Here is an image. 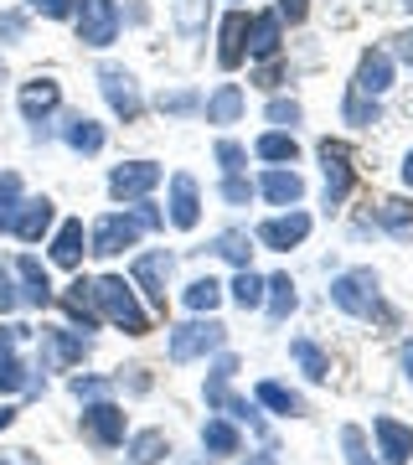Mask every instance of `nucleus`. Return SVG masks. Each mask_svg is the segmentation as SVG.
<instances>
[{"label": "nucleus", "instance_id": "obj_14", "mask_svg": "<svg viewBox=\"0 0 413 465\" xmlns=\"http://www.w3.org/2000/svg\"><path fill=\"white\" fill-rule=\"evenodd\" d=\"M88 357V336H73L63 326L42 331V357H36V372H52V367H73Z\"/></svg>", "mask_w": 413, "mask_h": 465}, {"label": "nucleus", "instance_id": "obj_1", "mask_svg": "<svg viewBox=\"0 0 413 465\" xmlns=\"http://www.w3.org/2000/svg\"><path fill=\"white\" fill-rule=\"evenodd\" d=\"M93 295H99V316L109 321V326H119L124 336H150V311L140 305L130 280L103 274V280H93Z\"/></svg>", "mask_w": 413, "mask_h": 465}, {"label": "nucleus", "instance_id": "obj_16", "mask_svg": "<svg viewBox=\"0 0 413 465\" xmlns=\"http://www.w3.org/2000/svg\"><path fill=\"white\" fill-rule=\"evenodd\" d=\"M21 336H26V326H0V393H16V388H26V357H21Z\"/></svg>", "mask_w": 413, "mask_h": 465}, {"label": "nucleus", "instance_id": "obj_56", "mask_svg": "<svg viewBox=\"0 0 413 465\" xmlns=\"http://www.w3.org/2000/svg\"><path fill=\"white\" fill-rule=\"evenodd\" d=\"M16 424V409H0V430H11Z\"/></svg>", "mask_w": 413, "mask_h": 465}, {"label": "nucleus", "instance_id": "obj_34", "mask_svg": "<svg viewBox=\"0 0 413 465\" xmlns=\"http://www.w3.org/2000/svg\"><path fill=\"white\" fill-rule=\"evenodd\" d=\"M202 445L212 450V455H238L243 440H238V430H232L228 419H207V424H202Z\"/></svg>", "mask_w": 413, "mask_h": 465}, {"label": "nucleus", "instance_id": "obj_23", "mask_svg": "<svg viewBox=\"0 0 413 465\" xmlns=\"http://www.w3.org/2000/svg\"><path fill=\"white\" fill-rule=\"evenodd\" d=\"M119 450H124V465H161L171 455V440H165V430H140Z\"/></svg>", "mask_w": 413, "mask_h": 465}, {"label": "nucleus", "instance_id": "obj_12", "mask_svg": "<svg viewBox=\"0 0 413 465\" xmlns=\"http://www.w3.org/2000/svg\"><path fill=\"white\" fill-rule=\"evenodd\" d=\"M320 166H326V207H341L351 197V150L341 140H320Z\"/></svg>", "mask_w": 413, "mask_h": 465}, {"label": "nucleus", "instance_id": "obj_54", "mask_svg": "<svg viewBox=\"0 0 413 465\" xmlns=\"http://www.w3.org/2000/svg\"><path fill=\"white\" fill-rule=\"evenodd\" d=\"M393 52H398V57H403V63L413 67V36H398V47H393Z\"/></svg>", "mask_w": 413, "mask_h": 465}, {"label": "nucleus", "instance_id": "obj_27", "mask_svg": "<svg viewBox=\"0 0 413 465\" xmlns=\"http://www.w3.org/2000/svg\"><path fill=\"white\" fill-rule=\"evenodd\" d=\"M259 192H264L274 207H295L300 197H305V182H300L295 171H284V166H269L264 176H259Z\"/></svg>", "mask_w": 413, "mask_h": 465}, {"label": "nucleus", "instance_id": "obj_28", "mask_svg": "<svg viewBox=\"0 0 413 465\" xmlns=\"http://www.w3.org/2000/svg\"><path fill=\"white\" fill-rule=\"evenodd\" d=\"M253 150H259V161H269V166H295L300 140H295V130H264Z\"/></svg>", "mask_w": 413, "mask_h": 465}, {"label": "nucleus", "instance_id": "obj_13", "mask_svg": "<svg viewBox=\"0 0 413 465\" xmlns=\"http://www.w3.org/2000/svg\"><path fill=\"white\" fill-rule=\"evenodd\" d=\"M16 104H21V119L42 130V124L57 114V104H63V88H57V78H32V84H21Z\"/></svg>", "mask_w": 413, "mask_h": 465}, {"label": "nucleus", "instance_id": "obj_39", "mask_svg": "<svg viewBox=\"0 0 413 465\" xmlns=\"http://www.w3.org/2000/svg\"><path fill=\"white\" fill-rule=\"evenodd\" d=\"M341 450H347L351 465H382V460H372V445H367V434L357 430V424H347V430H341Z\"/></svg>", "mask_w": 413, "mask_h": 465}, {"label": "nucleus", "instance_id": "obj_57", "mask_svg": "<svg viewBox=\"0 0 413 465\" xmlns=\"http://www.w3.org/2000/svg\"><path fill=\"white\" fill-rule=\"evenodd\" d=\"M403 182L413 186V150H408V161H403Z\"/></svg>", "mask_w": 413, "mask_h": 465}, {"label": "nucleus", "instance_id": "obj_29", "mask_svg": "<svg viewBox=\"0 0 413 465\" xmlns=\"http://www.w3.org/2000/svg\"><path fill=\"white\" fill-rule=\"evenodd\" d=\"M207 16H212V0H171V21H176L182 36H202Z\"/></svg>", "mask_w": 413, "mask_h": 465}, {"label": "nucleus", "instance_id": "obj_5", "mask_svg": "<svg viewBox=\"0 0 413 465\" xmlns=\"http://www.w3.org/2000/svg\"><path fill=\"white\" fill-rule=\"evenodd\" d=\"M99 88H103V99H109V109H114L124 124H134V119L145 114V94H140V78H134L130 67L103 63L99 67Z\"/></svg>", "mask_w": 413, "mask_h": 465}, {"label": "nucleus", "instance_id": "obj_8", "mask_svg": "<svg viewBox=\"0 0 413 465\" xmlns=\"http://www.w3.org/2000/svg\"><path fill=\"white\" fill-rule=\"evenodd\" d=\"M171 264H176V259H171L165 249H150V253H140V259L130 264V284L155 305V311H165V280H171Z\"/></svg>", "mask_w": 413, "mask_h": 465}, {"label": "nucleus", "instance_id": "obj_2", "mask_svg": "<svg viewBox=\"0 0 413 465\" xmlns=\"http://www.w3.org/2000/svg\"><path fill=\"white\" fill-rule=\"evenodd\" d=\"M330 305L347 311V316H378V321H393V311L382 305L378 295V274L372 269H347L330 280Z\"/></svg>", "mask_w": 413, "mask_h": 465}, {"label": "nucleus", "instance_id": "obj_11", "mask_svg": "<svg viewBox=\"0 0 413 465\" xmlns=\"http://www.w3.org/2000/svg\"><path fill=\"white\" fill-rule=\"evenodd\" d=\"M165 217H171V228L192 232L202 223V186L197 176H186V171H176L171 176V202H165Z\"/></svg>", "mask_w": 413, "mask_h": 465}, {"label": "nucleus", "instance_id": "obj_32", "mask_svg": "<svg viewBox=\"0 0 413 465\" xmlns=\"http://www.w3.org/2000/svg\"><path fill=\"white\" fill-rule=\"evenodd\" d=\"M253 399L264 403V409H274V414H305V399H300V393H290V388H284V382H274V378H264L259 382V393H253Z\"/></svg>", "mask_w": 413, "mask_h": 465}, {"label": "nucleus", "instance_id": "obj_36", "mask_svg": "<svg viewBox=\"0 0 413 465\" xmlns=\"http://www.w3.org/2000/svg\"><path fill=\"white\" fill-rule=\"evenodd\" d=\"M228 290H232V300H238L243 311H259V305H264V280H259L253 269H238V280H232Z\"/></svg>", "mask_w": 413, "mask_h": 465}, {"label": "nucleus", "instance_id": "obj_40", "mask_svg": "<svg viewBox=\"0 0 413 465\" xmlns=\"http://www.w3.org/2000/svg\"><path fill=\"white\" fill-rule=\"evenodd\" d=\"M341 109H347V124H378V99H367V94H357V88H351L347 94V104H341Z\"/></svg>", "mask_w": 413, "mask_h": 465}, {"label": "nucleus", "instance_id": "obj_4", "mask_svg": "<svg viewBox=\"0 0 413 465\" xmlns=\"http://www.w3.org/2000/svg\"><path fill=\"white\" fill-rule=\"evenodd\" d=\"M73 21H78V42L83 47H114L119 26H124V16H119L114 0H78Z\"/></svg>", "mask_w": 413, "mask_h": 465}, {"label": "nucleus", "instance_id": "obj_15", "mask_svg": "<svg viewBox=\"0 0 413 465\" xmlns=\"http://www.w3.org/2000/svg\"><path fill=\"white\" fill-rule=\"evenodd\" d=\"M52 228H57V202H52V197H21L16 228H11L21 243H42Z\"/></svg>", "mask_w": 413, "mask_h": 465}, {"label": "nucleus", "instance_id": "obj_31", "mask_svg": "<svg viewBox=\"0 0 413 465\" xmlns=\"http://www.w3.org/2000/svg\"><path fill=\"white\" fill-rule=\"evenodd\" d=\"M264 305H269V316H274V321H290V311L300 305L295 280H290V274H274V280H264Z\"/></svg>", "mask_w": 413, "mask_h": 465}, {"label": "nucleus", "instance_id": "obj_58", "mask_svg": "<svg viewBox=\"0 0 413 465\" xmlns=\"http://www.w3.org/2000/svg\"><path fill=\"white\" fill-rule=\"evenodd\" d=\"M403 5H408V11H413V0H403Z\"/></svg>", "mask_w": 413, "mask_h": 465}, {"label": "nucleus", "instance_id": "obj_45", "mask_svg": "<svg viewBox=\"0 0 413 465\" xmlns=\"http://www.w3.org/2000/svg\"><path fill=\"white\" fill-rule=\"evenodd\" d=\"M26 11H36V16H47V21H73L78 0H26Z\"/></svg>", "mask_w": 413, "mask_h": 465}, {"label": "nucleus", "instance_id": "obj_48", "mask_svg": "<svg viewBox=\"0 0 413 465\" xmlns=\"http://www.w3.org/2000/svg\"><path fill=\"white\" fill-rule=\"evenodd\" d=\"M130 213L134 217H140V228H165V213H161V207H155V202H150V197H140V202H134V207H130Z\"/></svg>", "mask_w": 413, "mask_h": 465}, {"label": "nucleus", "instance_id": "obj_42", "mask_svg": "<svg viewBox=\"0 0 413 465\" xmlns=\"http://www.w3.org/2000/svg\"><path fill=\"white\" fill-rule=\"evenodd\" d=\"M269 124H274V130H295V124H300V119H305V109H300V104L295 99H274V104H269Z\"/></svg>", "mask_w": 413, "mask_h": 465}, {"label": "nucleus", "instance_id": "obj_3", "mask_svg": "<svg viewBox=\"0 0 413 465\" xmlns=\"http://www.w3.org/2000/svg\"><path fill=\"white\" fill-rule=\"evenodd\" d=\"M222 341H228V326L222 321H186V326H176L171 331V341H165V351H171V362H197V357H207V351H222Z\"/></svg>", "mask_w": 413, "mask_h": 465}, {"label": "nucleus", "instance_id": "obj_9", "mask_svg": "<svg viewBox=\"0 0 413 465\" xmlns=\"http://www.w3.org/2000/svg\"><path fill=\"white\" fill-rule=\"evenodd\" d=\"M155 186H161V166H155V161H124V166L109 171L114 202H140V197H150Z\"/></svg>", "mask_w": 413, "mask_h": 465}, {"label": "nucleus", "instance_id": "obj_7", "mask_svg": "<svg viewBox=\"0 0 413 465\" xmlns=\"http://www.w3.org/2000/svg\"><path fill=\"white\" fill-rule=\"evenodd\" d=\"M83 434L99 450H119L124 445V409L114 399H88V409H83Z\"/></svg>", "mask_w": 413, "mask_h": 465}, {"label": "nucleus", "instance_id": "obj_6", "mask_svg": "<svg viewBox=\"0 0 413 465\" xmlns=\"http://www.w3.org/2000/svg\"><path fill=\"white\" fill-rule=\"evenodd\" d=\"M140 217L124 207V213H103L99 223H93V232H88V253H99V259H114V253L134 249L140 243Z\"/></svg>", "mask_w": 413, "mask_h": 465}, {"label": "nucleus", "instance_id": "obj_21", "mask_svg": "<svg viewBox=\"0 0 413 465\" xmlns=\"http://www.w3.org/2000/svg\"><path fill=\"white\" fill-rule=\"evenodd\" d=\"M222 47H217V63L228 67H243V57H248V11H228V16H222Z\"/></svg>", "mask_w": 413, "mask_h": 465}, {"label": "nucleus", "instance_id": "obj_38", "mask_svg": "<svg viewBox=\"0 0 413 465\" xmlns=\"http://www.w3.org/2000/svg\"><path fill=\"white\" fill-rule=\"evenodd\" d=\"M378 223L382 228H393V232H408L413 228V202L408 197H388L378 207Z\"/></svg>", "mask_w": 413, "mask_h": 465}, {"label": "nucleus", "instance_id": "obj_30", "mask_svg": "<svg viewBox=\"0 0 413 465\" xmlns=\"http://www.w3.org/2000/svg\"><path fill=\"white\" fill-rule=\"evenodd\" d=\"M290 357L300 362V372H305L310 382H326V378H330V357L315 347L310 336H295V341H290Z\"/></svg>", "mask_w": 413, "mask_h": 465}, {"label": "nucleus", "instance_id": "obj_53", "mask_svg": "<svg viewBox=\"0 0 413 465\" xmlns=\"http://www.w3.org/2000/svg\"><path fill=\"white\" fill-rule=\"evenodd\" d=\"M243 465H280V455H274V450H259V455H248Z\"/></svg>", "mask_w": 413, "mask_h": 465}, {"label": "nucleus", "instance_id": "obj_47", "mask_svg": "<svg viewBox=\"0 0 413 465\" xmlns=\"http://www.w3.org/2000/svg\"><path fill=\"white\" fill-rule=\"evenodd\" d=\"M26 36V11H0V42H21Z\"/></svg>", "mask_w": 413, "mask_h": 465}, {"label": "nucleus", "instance_id": "obj_50", "mask_svg": "<svg viewBox=\"0 0 413 465\" xmlns=\"http://www.w3.org/2000/svg\"><path fill=\"white\" fill-rule=\"evenodd\" d=\"M305 11H310V0H280V5H274V16L290 21V26H300V21H305Z\"/></svg>", "mask_w": 413, "mask_h": 465}, {"label": "nucleus", "instance_id": "obj_35", "mask_svg": "<svg viewBox=\"0 0 413 465\" xmlns=\"http://www.w3.org/2000/svg\"><path fill=\"white\" fill-rule=\"evenodd\" d=\"M217 305H222V284L207 274V280H192L186 284V311H197V316H212Z\"/></svg>", "mask_w": 413, "mask_h": 465}, {"label": "nucleus", "instance_id": "obj_26", "mask_svg": "<svg viewBox=\"0 0 413 465\" xmlns=\"http://www.w3.org/2000/svg\"><path fill=\"white\" fill-rule=\"evenodd\" d=\"M63 140H67V150H78V155H99L109 134H103V124H99V119H88V114H67Z\"/></svg>", "mask_w": 413, "mask_h": 465}, {"label": "nucleus", "instance_id": "obj_55", "mask_svg": "<svg viewBox=\"0 0 413 465\" xmlns=\"http://www.w3.org/2000/svg\"><path fill=\"white\" fill-rule=\"evenodd\" d=\"M403 372H408V382H413V341L403 347Z\"/></svg>", "mask_w": 413, "mask_h": 465}, {"label": "nucleus", "instance_id": "obj_33", "mask_svg": "<svg viewBox=\"0 0 413 465\" xmlns=\"http://www.w3.org/2000/svg\"><path fill=\"white\" fill-rule=\"evenodd\" d=\"M21 197H26L21 176H16V171H0V232H11V228H16Z\"/></svg>", "mask_w": 413, "mask_h": 465}, {"label": "nucleus", "instance_id": "obj_43", "mask_svg": "<svg viewBox=\"0 0 413 465\" xmlns=\"http://www.w3.org/2000/svg\"><path fill=\"white\" fill-rule=\"evenodd\" d=\"M253 192H259V186L248 182L243 171H238V176H222V202H228V207H248V197H253Z\"/></svg>", "mask_w": 413, "mask_h": 465}, {"label": "nucleus", "instance_id": "obj_41", "mask_svg": "<svg viewBox=\"0 0 413 465\" xmlns=\"http://www.w3.org/2000/svg\"><path fill=\"white\" fill-rule=\"evenodd\" d=\"M197 109H202L197 88H171V94H161V114H197Z\"/></svg>", "mask_w": 413, "mask_h": 465}, {"label": "nucleus", "instance_id": "obj_25", "mask_svg": "<svg viewBox=\"0 0 413 465\" xmlns=\"http://www.w3.org/2000/svg\"><path fill=\"white\" fill-rule=\"evenodd\" d=\"M16 274H21V300H26V305H36V311H42V305H52V300H57V290H52V280H47V269L36 264L32 253H21V259H16Z\"/></svg>", "mask_w": 413, "mask_h": 465}, {"label": "nucleus", "instance_id": "obj_59", "mask_svg": "<svg viewBox=\"0 0 413 465\" xmlns=\"http://www.w3.org/2000/svg\"><path fill=\"white\" fill-rule=\"evenodd\" d=\"M0 465H11V460H0Z\"/></svg>", "mask_w": 413, "mask_h": 465}, {"label": "nucleus", "instance_id": "obj_46", "mask_svg": "<svg viewBox=\"0 0 413 465\" xmlns=\"http://www.w3.org/2000/svg\"><path fill=\"white\" fill-rule=\"evenodd\" d=\"M67 388H73L78 399H109V388H114V382H109V378H93V372H78Z\"/></svg>", "mask_w": 413, "mask_h": 465}, {"label": "nucleus", "instance_id": "obj_24", "mask_svg": "<svg viewBox=\"0 0 413 465\" xmlns=\"http://www.w3.org/2000/svg\"><path fill=\"white\" fill-rule=\"evenodd\" d=\"M243 88L238 84H217L212 94H207V104H202V114H207V124H238L243 119Z\"/></svg>", "mask_w": 413, "mask_h": 465}, {"label": "nucleus", "instance_id": "obj_51", "mask_svg": "<svg viewBox=\"0 0 413 465\" xmlns=\"http://www.w3.org/2000/svg\"><path fill=\"white\" fill-rule=\"evenodd\" d=\"M253 84H259V88H280V84H284V67H280V57H269V63L259 67V73H253Z\"/></svg>", "mask_w": 413, "mask_h": 465}, {"label": "nucleus", "instance_id": "obj_18", "mask_svg": "<svg viewBox=\"0 0 413 465\" xmlns=\"http://www.w3.org/2000/svg\"><path fill=\"white\" fill-rule=\"evenodd\" d=\"M351 88L357 94H367V99H382L388 88H393V57L388 52H362V63H357V78H351Z\"/></svg>", "mask_w": 413, "mask_h": 465}, {"label": "nucleus", "instance_id": "obj_17", "mask_svg": "<svg viewBox=\"0 0 413 465\" xmlns=\"http://www.w3.org/2000/svg\"><path fill=\"white\" fill-rule=\"evenodd\" d=\"M372 434H378L382 465H408V455H413V430H408V424H398V419L378 414V419H372Z\"/></svg>", "mask_w": 413, "mask_h": 465}, {"label": "nucleus", "instance_id": "obj_22", "mask_svg": "<svg viewBox=\"0 0 413 465\" xmlns=\"http://www.w3.org/2000/svg\"><path fill=\"white\" fill-rule=\"evenodd\" d=\"M83 249H88V238H83V217L57 223V232H52V264H57V269H78L83 264Z\"/></svg>", "mask_w": 413, "mask_h": 465}, {"label": "nucleus", "instance_id": "obj_49", "mask_svg": "<svg viewBox=\"0 0 413 465\" xmlns=\"http://www.w3.org/2000/svg\"><path fill=\"white\" fill-rule=\"evenodd\" d=\"M21 305V290H16V280H11V269L0 264V311H16Z\"/></svg>", "mask_w": 413, "mask_h": 465}, {"label": "nucleus", "instance_id": "obj_37", "mask_svg": "<svg viewBox=\"0 0 413 465\" xmlns=\"http://www.w3.org/2000/svg\"><path fill=\"white\" fill-rule=\"evenodd\" d=\"M212 253H222L228 264H238V269H248V232H238V228H228V232H217L212 238Z\"/></svg>", "mask_w": 413, "mask_h": 465}, {"label": "nucleus", "instance_id": "obj_20", "mask_svg": "<svg viewBox=\"0 0 413 465\" xmlns=\"http://www.w3.org/2000/svg\"><path fill=\"white\" fill-rule=\"evenodd\" d=\"M63 311L73 316V326H83V331H99V326H103L93 280H73V284H67V290H63Z\"/></svg>", "mask_w": 413, "mask_h": 465}, {"label": "nucleus", "instance_id": "obj_44", "mask_svg": "<svg viewBox=\"0 0 413 465\" xmlns=\"http://www.w3.org/2000/svg\"><path fill=\"white\" fill-rule=\"evenodd\" d=\"M217 166L228 171V176H238V171L248 166V150L238 145V140H217Z\"/></svg>", "mask_w": 413, "mask_h": 465}, {"label": "nucleus", "instance_id": "obj_52", "mask_svg": "<svg viewBox=\"0 0 413 465\" xmlns=\"http://www.w3.org/2000/svg\"><path fill=\"white\" fill-rule=\"evenodd\" d=\"M130 388H134V393H145V388H150V372H145V367H130Z\"/></svg>", "mask_w": 413, "mask_h": 465}, {"label": "nucleus", "instance_id": "obj_19", "mask_svg": "<svg viewBox=\"0 0 413 465\" xmlns=\"http://www.w3.org/2000/svg\"><path fill=\"white\" fill-rule=\"evenodd\" d=\"M280 47H284V21L274 16V11H264V16H248V57H253V63L280 57Z\"/></svg>", "mask_w": 413, "mask_h": 465}, {"label": "nucleus", "instance_id": "obj_10", "mask_svg": "<svg viewBox=\"0 0 413 465\" xmlns=\"http://www.w3.org/2000/svg\"><path fill=\"white\" fill-rule=\"evenodd\" d=\"M264 249H274V253H290L295 243H305L310 238V213H280V217H269V223H259V232H253Z\"/></svg>", "mask_w": 413, "mask_h": 465}]
</instances>
